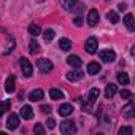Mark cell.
<instances>
[{
    "label": "cell",
    "mask_w": 135,
    "mask_h": 135,
    "mask_svg": "<svg viewBox=\"0 0 135 135\" xmlns=\"http://www.w3.org/2000/svg\"><path fill=\"white\" fill-rule=\"evenodd\" d=\"M19 64H21V72H22V75H24V76H32V73H33V67H32V64L29 62V59L21 57Z\"/></svg>",
    "instance_id": "obj_2"
},
{
    "label": "cell",
    "mask_w": 135,
    "mask_h": 135,
    "mask_svg": "<svg viewBox=\"0 0 135 135\" xmlns=\"http://www.w3.org/2000/svg\"><path fill=\"white\" fill-rule=\"evenodd\" d=\"M33 132H35V133H38V135H43L46 130H45V127H43L40 122H37V124H35V127H33Z\"/></svg>",
    "instance_id": "obj_29"
},
{
    "label": "cell",
    "mask_w": 135,
    "mask_h": 135,
    "mask_svg": "<svg viewBox=\"0 0 135 135\" xmlns=\"http://www.w3.org/2000/svg\"><path fill=\"white\" fill-rule=\"evenodd\" d=\"M99 95H100V91H99V88H92V89L89 91V94H88V102H89L91 105H94V103L97 102Z\"/></svg>",
    "instance_id": "obj_10"
},
{
    "label": "cell",
    "mask_w": 135,
    "mask_h": 135,
    "mask_svg": "<svg viewBox=\"0 0 135 135\" xmlns=\"http://www.w3.org/2000/svg\"><path fill=\"white\" fill-rule=\"evenodd\" d=\"M37 2H45V0H37Z\"/></svg>",
    "instance_id": "obj_36"
},
{
    "label": "cell",
    "mask_w": 135,
    "mask_h": 135,
    "mask_svg": "<svg viewBox=\"0 0 135 135\" xmlns=\"http://www.w3.org/2000/svg\"><path fill=\"white\" fill-rule=\"evenodd\" d=\"M118 83L119 84H129V75L126 72H119L118 73Z\"/></svg>",
    "instance_id": "obj_24"
},
{
    "label": "cell",
    "mask_w": 135,
    "mask_h": 135,
    "mask_svg": "<svg viewBox=\"0 0 135 135\" xmlns=\"http://www.w3.org/2000/svg\"><path fill=\"white\" fill-rule=\"evenodd\" d=\"M46 124H48V129H54V127H56V121H54L52 118H48Z\"/></svg>",
    "instance_id": "obj_32"
},
{
    "label": "cell",
    "mask_w": 135,
    "mask_h": 135,
    "mask_svg": "<svg viewBox=\"0 0 135 135\" xmlns=\"http://www.w3.org/2000/svg\"><path fill=\"white\" fill-rule=\"evenodd\" d=\"M59 130H60V133H64V135H72V133L76 132V124H75L73 121H69V119H67V121L60 122Z\"/></svg>",
    "instance_id": "obj_1"
},
{
    "label": "cell",
    "mask_w": 135,
    "mask_h": 135,
    "mask_svg": "<svg viewBox=\"0 0 135 135\" xmlns=\"http://www.w3.org/2000/svg\"><path fill=\"white\" fill-rule=\"evenodd\" d=\"M124 24H126L127 30H130V32L135 30V21H133V16H132L130 13H127V15L124 16Z\"/></svg>",
    "instance_id": "obj_12"
},
{
    "label": "cell",
    "mask_w": 135,
    "mask_h": 135,
    "mask_svg": "<svg viewBox=\"0 0 135 135\" xmlns=\"http://www.w3.org/2000/svg\"><path fill=\"white\" fill-rule=\"evenodd\" d=\"M118 8H119V11H126L127 5H126V3H119V5H118Z\"/></svg>",
    "instance_id": "obj_35"
},
{
    "label": "cell",
    "mask_w": 135,
    "mask_h": 135,
    "mask_svg": "<svg viewBox=\"0 0 135 135\" xmlns=\"http://www.w3.org/2000/svg\"><path fill=\"white\" fill-rule=\"evenodd\" d=\"M40 32H41V29H40V26H38V24H30V26H29V33H30L32 37L40 35Z\"/></svg>",
    "instance_id": "obj_23"
},
{
    "label": "cell",
    "mask_w": 135,
    "mask_h": 135,
    "mask_svg": "<svg viewBox=\"0 0 135 135\" xmlns=\"http://www.w3.org/2000/svg\"><path fill=\"white\" fill-rule=\"evenodd\" d=\"M29 51H30L32 54H37V52L40 51V45H38L35 40H32V41L29 43Z\"/></svg>",
    "instance_id": "obj_26"
},
{
    "label": "cell",
    "mask_w": 135,
    "mask_h": 135,
    "mask_svg": "<svg viewBox=\"0 0 135 135\" xmlns=\"http://www.w3.org/2000/svg\"><path fill=\"white\" fill-rule=\"evenodd\" d=\"M76 2H78V0H59L60 7H62L64 10H67V11H72Z\"/></svg>",
    "instance_id": "obj_17"
},
{
    "label": "cell",
    "mask_w": 135,
    "mask_h": 135,
    "mask_svg": "<svg viewBox=\"0 0 135 135\" xmlns=\"http://www.w3.org/2000/svg\"><path fill=\"white\" fill-rule=\"evenodd\" d=\"M100 70H102L100 64H97V62L88 64V73H89V75H97V73H100Z\"/></svg>",
    "instance_id": "obj_15"
},
{
    "label": "cell",
    "mask_w": 135,
    "mask_h": 135,
    "mask_svg": "<svg viewBox=\"0 0 135 135\" xmlns=\"http://www.w3.org/2000/svg\"><path fill=\"white\" fill-rule=\"evenodd\" d=\"M52 38H54V30H52V29H46V30L43 32V40H45L46 43H49Z\"/></svg>",
    "instance_id": "obj_25"
},
{
    "label": "cell",
    "mask_w": 135,
    "mask_h": 135,
    "mask_svg": "<svg viewBox=\"0 0 135 135\" xmlns=\"http://www.w3.org/2000/svg\"><path fill=\"white\" fill-rule=\"evenodd\" d=\"M83 10H84V7H83V5H81V3H80V2H76V3H75V7H73V10H72V11H75V13H76V15H81V13H83Z\"/></svg>",
    "instance_id": "obj_30"
},
{
    "label": "cell",
    "mask_w": 135,
    "mask_h": 135,
    "mask_svg": "<svg viewBox=\"0 0 135 135\" xmlns=\"http://www.w3.org/2000/svg\"><path fill=\"white\" fill-rule=\"evenodd\" d=\"M84 48H86V51H88L89 54H95V52H97V48H99L97 38H95V37H89V38L86 40V43H84Z\"/></svg>",
    "instance_id": "obj_3"
},
{
    "label": "cell",
    "mask_w": 135,
    "mask_h": 135,
    "mask_svg": "<svg viewBox=\"0 0 135 135\" xmlns=\"http://www.w3.org/2000/svg\"><path fill=\"white\" fill-rule=\"evenodd\" d=\"M40 110H41L43 113H49V111H51V105H41Z\"/></svg>",
    "instance_id": "obj_34"
},
{
    "label": "cell",
    "mask_w": 135,
    "mask_h": 135,
    "mask_svg": "<svg viewBox=\"0 0 135 135\" xmlns=\"http://www.w3.org/2000/svg\"><path fill=\"white\" fill-rule=\"evenodd\" d=\"M73 22H75V26L80 27V26H83V18H81V16H76V18L73 19Z\"/></svg>",
    "instance_id": "obj_33"
},
{
    "label": "cell",
    "mask_w": 135,
    "mask_h": 135,
    "mask_svg": "<svg viewBox=\"0 0 135 135\" xmlns=\"http://www.w3.org/2000/svg\"><path fill=\"white\" fill-rule=\"evenodd\" d=\"M57 113H59L60 116H69V114L73 113V105H72V103H64V105L59 107Z\"/></svg>",
    "instance_id": "obj_9"
},
{
    "label": "cell",
    "mask_w": 135,
    "mask_h": 135,
    "mask_svg": "<svg viewBox=\"0 0 135 135\" xmlns=\"http://www.w3.org/2000/svg\"><path fill=\"white\" fill-rule=\"evenodd\" d=\"M119 95L124 99V100H129L130 97H132V92L129 91V89H121V92H119Z\"/></svg>",
    "instance_id": "obj_28"
},
{
    "label": "cell",
    "mask_w": 135,
    "mask_h": 135,
    "mask_svg": "<svg viewBox=\"0 0 135 135\" xmlns=\"http://www.w3.org/2000/svg\"><path fill=\"white\" fill-rule=\"evenodd\" d=\"M49 97H51L52 100H62V99H64V92H62L60 89H57V88H52V89L49 91Z\"/></svg>",
    "instance_id": "obj_20"
},
{
    "label": "cell",
    "mask_w": 135,
    "mask_h": 135,
    "mask_svg": "<svg viewBox=\"0 0 135 135\" xmlns=\"http://www.w3.org/2000/svg\"><path fill=\"white\" fill-rule=\"evenodd\" d=\"M43 91L41 89H35V91H32L30 94H29V100L30 102H40L41 99H43Z\"/></svg>",
    "instance_id": "obj_14"
},
{
    "label": "cell",
    "mask_w": 135,
    "mask_h": 135,
    "mask_svg": "<svg viewBox=\"0 0 135 135\" xmlns=\"http://www.w3.org/2000/svg\"><path fill=\"white\" fill-rule=\"evenodd\" d=\"M100 59H102L103 62H107V64L114 62V59H116V52H114L113 49H103V51H100Z\"/></svg>",
    "instance_id": "obj_5"
},
{
    "label": "cell",
    "mask_w": 135,
    "mask_h": 135,
    "mask_svg": "<svg viewBox=\"0 0 135 135\" xmlns=\"http://www.w3.org/2000/svg\"><path fill=\"white\" fill-rule=\"evenodd\" d=\"M83 76H84V73H83L81 70H75V72H70L69 75H67V80L73 83V81H80Z\"/></svg>",
    "instance_id": "obj_16"
},
{
    "label": "cell",
    "mask_w": 135,
    "mask_h": 135,
    "mask_svg": "<svg viewBox=\"0 0 135 135\" xmlns=\"http://www.w3.org/2000/svg\"><path fill=\"white\" fill-rule=\"evenodd\" d=\"M97 22H99V11H97L95 8H92V10H89V13H88V24H89L91 27H95Z\"/></svg>",
    "instance_id": "obj_6"
},
{
    "label": "cell",
    "mask_w": 135,
    "mask_h": 135,
    "mask_svg": "<svg viewBox=\"0 0 135 135\" xmlns=\"http://www.w3.org/2000/svg\"><path fill=\"white\" fill-rule=\"evenodd\" d=\"M11 107V102L10 100H5V102H0V116H2L8 108Z\"/></svg>",
    "instance_id": "obj_27"
},
{
    "label": "cell",
    "mask_w": 135,
    "mask_h": 135,
    "mask_svg": "<svg viewBox=\"0 0 135 135\" xmlns=\"http://www.w3.org/2000/svg\"><path fill=\"white\" fill-rule=\"evenodd\" d=\"M118 92V88H116V84H107V88H105V97L107 99H111L114 94Z\"/></svg>",
    "instance_id": "obj_19"
},
{
    "label": "cell",
    "mask_w": 135,
    "mask_h": 135,
    "mask_svg": "<svg viewBox=\"0 0 135 135\" xmlns=\"http://www.w3.org/2000/svg\"><path fill=\"white\" fill-rule=\"evenodd\" d=\"M67 64L72 65V67H76V69H80V67L83 65V60L78 56H69V57H67Z\"/></svg>",
    "instance_id": "obj_13"
},
{
    "label": "cell",
    "mask_w": 135,
    "mask_h": 135,
    "mask_svg": "<svg viewBox=\"0 0 135 135\" xmlns=\"http://www.w3.org/2000/svg\"><path fill=\"white\" fill-rule=\"evenodd\" d=\"M15 83H16L15 75H10V76L7 78V81H5V91H7V92H13V91H15Z\"/></svg>",
    "instance_id": "obj_18"
},
{
    "label": "cell",
    "mask_w": 135,
    "mask_h": 135,
    "mask_svg": "<svg viewBox=\"0 0 135 135\" xmlns=\"http://www.w3.org/2000/svg\"><path fill=\"white\" fill-rule=\"evenodd\" d=\"M59 46H60V49H64V51H69V49H72V41H70L69 38H60V40H59Z\"/></svg>",
    "instance_id": "obj_21"
},
{
    "label": "cell",
    "mask_w": 135,
    "mask_h": 135,
    "mask_svg": "<svg viewBox=\"0 0 135 135\" xmlns=\"http://www.w3.org/2000/svg\"><path fill=\"white\" fill-rule=\"evenodd\" d=\"M107 19H108L111 24L119 22V16H118V13H116V11H108V13H107Z\"/></svg>",
    "instance_id": "obj_22"
},
{
    "label": "cell",
    "mask_w": 135,
    "mask_h": 135,
    "mask_svg": "<svg viewBox=\"0 0 135 135\" xmlns=\"http://www.w3.org/2000/svg\"><path fill=\"white\" fill-rule=\"evenodd\" d=\"M37 67L43 72V73H48V72H51L52 70V62L49 60V59H38L37 60Z\"/></svg>",
    "instance_id": "obj_4"
},
{
    "label": "cell",
    "mask_w": 135,
    "mask_h": 135,
    "mask_svg": "<svg viewBox=\"0 0 135 135\" xmlns=\"http://www.w3.org/2000/svg\"><path fill=\"white\" fill-rule=\"evenodd\" d=\"M118 133L119 135H132V127H121Z\"/></svg>",
    "instance_id": "obj_31"
},
{
    "label": "cell",
    "mask_w": 135,
    "mask_h": 135,
    "mask_svg": "<svg viewBox=\"0 0 135 135\" xmlns=\"http://www.w3.org/2000/svg\"><path fill=\"white\" fill-rule=\"evenodd\" d=\"M18 126H19V116L18 114H10L8 121H7V127L10 130H15V129H18Z\"/></svg>",
    "instance_id": "obj_8"
},
{
    "label": "cell",
    "mask_w": 135,
    "mask_h": 135,
    "mask_svg": "<svg viewBox=\"0 0 135 135\" xmlns=\"http://www.w3.org/2000/svg\"><path fill=\"white\" fill-rule=\"evenodd\" d=\"M21 118L22 119H32L33 118V110H32L30 105H24L21 108Z\"/></svg>",
    "instance_id": "obj_11"
},
{
    "label": "cell",
    "mask_w": 135,
    "mask_h": 135,
    "mask_svg": "<svg viewBox=\"0 0 135 135\" xmlns=\"http://www.w3.org/2000/svg\"><path fill=\"white\" fill-rule=\"evenodd\" d=\"M135 107H133V103L132 102H129L124 108H122V116L124 118H127V119H132L133 116H135V110H133Z\"/></svg>",
    "instance_id": "obj_7"
}]
</instances>
